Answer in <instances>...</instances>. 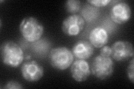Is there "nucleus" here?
<instances>
[{
  "mask_svg": "<svg viewBox=\"0 0 134 89\" xmlns=\"http://www.w3.org/2000/svg\"><path fill=\"white\" fill-rule=\"evenodd\" d=\"M91 73L90 65L86 60L77 59L70 67L71 76L75 81L79 82L86 81L90 77Z\"/></svg>",
  "mask_w": 134,
  "mask_h": 89,
  "instance_id": "nucleus-9",
  "label": "nucleus"
},
{
  "mask_svg": "<svg viewBox=\"0 0 134 89\" xmlns=\"http://www.w3.org/2000/svg\"><path fill=\"white\" fill-rule=\"evenodd\" d=\"M89 39L90 43L96 48H101L108 41L109 36L106 29L98 26L92 29L90 32Z\"/></svg>",
  "mask_w": 134,
  "mask_h": 89,
  "instance_id": "nucleus-11",
  "label": "nucleus"
},
{
  "mask_svg": "<svg viewBox=\"0 0 134 89\" xmlns=\"http://www.w3.org/2000/svg\"><path fill=\"white\" fill-rule=\"evenodd\" d=\"M19 29L24 39L31 43L40 40L44 30L40 21L32 16L25 17L20 24Z\"/></svg>",
  "mask_w": 134,
  "mask_h": 89,
  "instance_id": "nucleus-2",
  "label": "nucleus"
},
{
  "mask_svg": "<svg viewBox=\"0 0 134 89\" xmlns=\"http://www.w3.org/2000/svg\"><path fill=\"white\" fill-rule=\"evenodd\" d=\"M127 76L132 84H134V58L133 57L130 61L127 68Z\"/></svg>",
  "mask_w": 134,
  "mask_h": 89,
  "instance_id": "nucleus-13",
  "label": "nucleus"
},
{
  "mask_svg": "<svg viewBox=\"0 0 134 89\" xmlns=\"http://www.w3.org/2000/svg\"><path fill=\"white\" fill-rule=\"evenodd\" d=\"M24 87L22 85L20 82L14 81V80H11V81H8L5 86H4L3 88L6 89H20L23 88Z\"/></svg>",
  "mask_w": 134,
  "mask_h": 89,
  "instance_id": "nucleus-15",
  "label": "nucleus"
},
{
  "mask_svg": "<svg viewBox=\"0 0 134 89\" xmlns=\"http://www.w3.org/2000/svg\"><path fill=\"white\" fill-rule=\"evenodd\" d=\"M112 58L119 62L127 61L133 57L134 50L131 42L127 41H117L111 46Z\"/></svg>",
  "mask_w": 134,
  "mask_h": 89,
  "instance_id": "nucleus-7",
  "label": "nucleus"
},
{
  "mask_svg": "<svg viewBox=\"0 0 134 89\" xmlns=\"http://www.w3.org/2000/svg\"><path fill=\"white\" fill-rule=\"evenodd\" d=\"M111 48L109 46H104L100 50V55L103 57H111Z\"/></svg>",
  "mask_w": 134,
  "mask_h": 89,
  "instance_id": "nucleus-16",
  "label": "nucleus"
},
{
  "mask_svg": "<svg viewBox=\"0 0 134 89\" xmlns=\"http://www.w3.org/2000/svg\"><path fill=\"white\" fill-rule=\"evenodd\" d=\"M87 2L93 7H103L108 5L111 1V0H88Z\"/></svg>",
  "mask_w": 134,
  "mask_h": 89,
  "instance_id": "nucleus-14",
  "label": "nucleus"
},
{
  "mask_svg": "<svg viewBox=\"0 0 134 89\" xmlns=\"http://www.w3.org/2000/svg\"><path fill=\"white\" fill-rule=\"evenodd\" d=\"M0 52L2 62L7 66L16 68L24 61V54L22 48L12 41L3 42L0 48Z\"/></svg>",
  "mask_w": 134,
  "mask_h": 89,
  "instance_id": "nucleus-1",
  "label": "nucleus"
},
{
  "mask_svg": "<svg viewBox=\"0 0 134 89\" xmlns=\"http://www.w3.org/2000/svg\"><path fill=\"white\" fill-rule=\"evenodd\" d=\"M132 12L131 7L127 3L119 2L114 4L110 10L112 20L117 24L126 23L131 19Z\"/></svg>",
  "mask_w": 134,
  "mask_h": 89,
  "instance_id": "nucleus-8",
  "label": "nucleus"
},
{
  "mask_svg": "<svg viewBox=\"0 0 134 89\" xmlns=\"http://www.w3.org/2000/svg\"><path fill=\"white\" fill-rule=\"evenodd\" d=\"M85 20L80 15H71L62 22V29L68 36H76L82 32L85 27Z\"/></svg>",
  "mask_w": 134,
  "mask_h": 89,
  "instance_id": "nucleus-5",
  "label": "nucleus"
},
{
  "mask_svg": "<svg viewBox=\"0 0 134 89\" xmlns=\"http://www.w3.org/2000/svg\"><path fill=\"white\" fill-rule=\"evenodd\" d=\"M74 57L72 51L62 46L52 49L49 54L50 65L58 70H65L69 68L73 62Z\"/></svg>",
  "mask_w": 134,
  "mask_h": 89,
  "instance_id": "nucleus-3",
  "label": "nucleus"
},
{
  "mask_svg": "<svg viewBox=\"0 0 134 89\" xmlns=\"http://www.w3.org/2000/svg\"><path fill=\"white\" fill-rule=\"evenodd\" d=\"M81 2L78 0H68L65 3V8L69 14L74 15L81 10Z\"/></svg>",
  "mask_w": 134,
  "mask_h": 89,
  "instance_id": "nucleus-12",
  "label": "nucleus"
},
{
  "mask_svg": "<svg viewBox=\"0 0 134 89\" xmlns=\"http://www.w3.org/2000/svg\"><path fill=\"white\" fill-rule=\"evenodd\" d=\"M21 73L23 78L28 82L38 81L43 77V67L35 60L26 61L21 67Z\"/></svg>",
  "mask_w": 134,
  "mask_h": 89,
  "instance_id": "nucleus-6",
  "label": "nucleus"
},
{
  "mask_svg": "<svg viewBox=\"0 0 134 89\" xmlns=\"http://www.w3.org/2000/svg\"><path fill=\"white\" fill-rule=\"evenodd\" d=\"M114 62L111 57L96 56L91 63V71L96 78L106 80L111 77L114 72Z\"/></svg>",
  "mask_w": 134,
  "mask_h": 89,
  "instance_id": "nucleus-4",
  "label": "nucleus"
},
{
  "mask_svg": "<svg viewBox=\"0 0 134 89\" xmlns=\"http://www.w3.org/2000/svg\"><path fill=\"white\" fill-rule=\"evenodd\" d=\"M72 52L75 58L86 60L93 55L94 48L90 41L80 40L74 45Z\"/></svg>",
  "mask_w": 134,
  "mask_h": 89,
  "instance_id": "nucleus-10",
  "label": "nucleus"
}]
</instances>
